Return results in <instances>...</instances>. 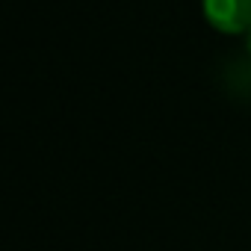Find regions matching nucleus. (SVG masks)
I'll return each instance as SVG.
<instances>
[{"instance_id": "f257e3e1", "label": "nucleus", "mask_w": 251, "mask_h": 251, "mask_svg": "<svg viewBox=\"0 0 251 251\" xmlns=\"http://www.w3.org/2000/svg\"><path fill=\"white\" fill-rule=\"evenodd\" d=\"M204 18L219 33H248L251 30V0H204Z\"/></svg>"}, {"instance_id": "f03ea898", "label": "nucleus", "mask_w": 251, "mask_h": 251, "mask_svg": "<svg viewBox=\"0 0 251 251\" xmlns=\"http://www.w3.org/2000/svg\"><path fill=\"white\" fill-rule=\"evenodd\" d=\"M245 36H248V50H251V30H248V33H245Z\"/></svg>"}]
</instances>
